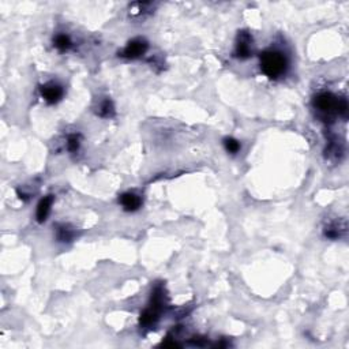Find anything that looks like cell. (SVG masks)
<instances>
[{
    "label": "cell",
    "mask_w": 349,
    "mask_h": 349,
    "mask_svg": "<svg viewBox=\"0 0 349 349\" xmlns=\"http://www.w3.org/2000/svg\"><path fill=\"white\" fill-rule=\"evenodd\" d=\"M259 60L260 70L270 79H277L280 76L285 75L289 67L287 55L279 49H266L260 53Z\"/></svg>",
    "instance_id": "cell-1"
},
{
    "label": "cell",
    "mask_w": 349,
    "mask_h": 349,
    "mask_svg": "<svg viewBox=\"0 0 349 349\" xmlns=\"http://www.w3.org/2000/svg\"><path fill=\"white\" fill-rule=\"evenodd\" d=\"M314 108L323 118H333L335 115L346 116L348 115V103L345 99H338L331 93H321L314 99Z\"/></svg>",
    "instance_id": "cell-2"
},
{
    "label": "cell",
    "mask_w": 349,
    "mask_h": 349,
    "mask_svg": "<svg viewBox=\"0 0 349 349\" xmlns=\"http://www.w3.org/2000/svg\"><path fill=\"white\" fill-rule=\"evenodd\" d=\"M147 48H149V44L145 38H132L120 52V56L127 57V59H138L146 53Z\"/></svg>",
    "instance_id": "cell-3"
},
{
    "label": "cell",
    "mask_w": 349,
    "mask_h": 349,
    "mask_svg": "<svg viewBox=\"0 0 349 349\" xmlns=\"http://www.w3.org/2000/svg\"><path fill=\"white\" fill-rule=\"evenodd\" d=\"M252 53V37L247 32H239L237 38H236L235 47V56L244 60L248 59Z\"/></svg>",
    "instance_id": "cell-4"
},
{
    "label": "cell",
    "mask_w": 349,
    "mask_h": 349,
    "mask_svg": "<svg viewBox=\"0 0 349 349\" xmlns=\"http://www.w3.org/2000/svg\"><path fill=\"white\" fill-rule=\"evenodd\" d=\"M40 90H41L43 99L47 101L48 104H56L64 96V89L56 82H48V83L41 86Z\"/></svg>",
    "instance_id": "cell-5"
},
{
    "label": "cell",
    "mask_w": 349,
    "mask_h": 349,
    "mask_svg": "<svg viewBox=\"0 0 349 349\" xmlns=\"http://www.w3.org/2000/svg\"><path fill=\"white\" fill-rule=\"evenodd\" d=\"M53 201H55L53 195H47V197H44V198L38 202L37 210H36V218H37V221L40 222V224L47 221L48 216H49V213H51V208H52Z\"/></svg>",
    "instance_id": "cell-6"
},
{
    "label": "cell",
    "mask_w": 349,
    "mask_h": 349,
    "mask_svg": "<svg viewBox=\"0 0 349 349\" xmlns=\"http://www.w3.org/2000/svg\"><path fill=\"white\" fill-rule=\"evenodd\" d=\"M120 203L126 212H135L141 208L142 199L135 193H124L120 197Z\"/></svg>",
    "instance_id": "cell-7"
},
{
    "label": "cell",
    "mask_w": 349,
    "mask_h": 349,
    "mask_svg": "<svg viewBox=\"0 0 349 349\" xmlns=\"http://www.w3.org/2000/svg\"><path fill=\"white\" fill-rule=\"evenodd\" d=\"M160 314H161L160 311H157V310H154L153 307L149 306L146 310L141 314L139 322H141L142 326H145V327H150V326H153L157 321H158Z\"/></svg>",
    "instance_id": "cell-8"
},
{
    "label": "cell",
    "mask_w": 349,
    "mask_h": 349,
    "mask_svg": "<svg viewBox=\"0 0 349 349\" xmlns=\"http://www.w3.org/2000/svg\"><path fill=\"white\" fill-rule=\"evenodd\" d=\"M344 232L345 224H340V222L337 221L331 222V224H329V225L325 228V236L326 237H329V239H333V240L341 237Z\"/></svg>",
    "instance_id": "cell-9"
},
{
    "label": "cell",
    "mask_w": 349,
    "mask_h": 349,
    "mask_svg": "<svg viewBox=\"0 0 349 349\" xmlns=\"http://www.w3.org/2000/svg\"><path fill=\"white\" fill-rule=\"evenodd\" d=\"M99 115L101 118H114L115 116V107L114 103L109 99H105L99 108Z\"/></svg>",
    "instance_id": "cell-10"
},
{
    "label": "cell",
    "mask_w": 349,
    "mask_h": 349,
    "mask_svg": "<svg viewBox=\"0 0 349 349\" xmlns=\"http://www.w3.org/2000/svg\"><path fill=\"white\" fill-rule=\"evenodd\" d=\"M53 45L60 51V52H66L71 47V40L66 34H57L55 40H53Z\"/></svg>",
    "instance_id": "cell-11"
},
{
    "label": "cell",
    "mask_w": 349,
    "mask_h": 349,
    "mask_svg": "<svg viewBox=\"0 0 349 349\" xmlns=\"http://www.w3.org/2000/svg\"><path fill=\"white\" fill-rule=\"evenodd\" d=\"M57 239H59V241H71L72 239H74V236H75V232L72 231L68 225H60V227H57Z\"/></svg>",
    "instance_id": "cell-12"
},
{
    "label": "cell",
    "mask_w": 349,
    "mask_h": 349,
    "mask_svg": "<svg viewBox=\"0 0 349 349\" xmlns=\"http://www.w3.org/2000/svg\"><path fill=\"white\" fill-rule=\"evenodd\" d=\"M224 146L227 149V151H229L231 154H236L237 151L240 150V142L235 139V138L228 137L224 139Z\"/></svg>",
    "instance_id": "cell-13"
},
{
    "label": "cell",
    "mask_w": 349,
    "mask_h": 349,
    "mask_svg": "<svg viewBox=\"0 0 349 349\" xmlns=\"http://www.w3.org/2000/svg\"><path fill=\"white\" fill-rule=\"evenodd\" d=\"M80 146V138L78 135H70L68 139H67V149L71 151V153H75V151L79 150Z\"/></svg>",
    "instance_id": "cell-14"
}]
</instances>
